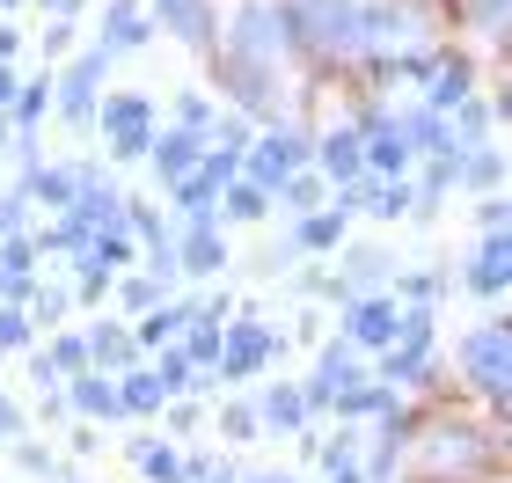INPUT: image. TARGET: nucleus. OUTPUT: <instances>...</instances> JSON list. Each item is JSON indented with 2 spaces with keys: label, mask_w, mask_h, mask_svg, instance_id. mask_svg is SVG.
<instances>
[{
  "label": "nucleus",
  "mask_w": 512,
  "mask_h": 483,
  "mask_svg": "<svg viewBox=\"0 0 512 483\" xmlns=\"http://www.w3.org/2000/svg\"><path fill=\"white\" fill-rule=\"evenodd\" d=\"M461 374H469L491 403H505V322H483V330L461 337Z\"/></svg>",
  "instance_id": "obj_2"
},
{
  "label": "nucleus",
  "mask_w": 512,
  "mask_h": 483,
  "mask_svg": "<svg viewBox=\"0 0 512 483\" xmlns=\"http://www.w3.org/2000/svg\"><path fill=\"white\" fill-rule=\"evenodd\" d=\"M183 330H191V308H161V315H147V330H139V337H147V344H169V337H183Z\"/></svg>",
  "instance_id": "obj_27"
},
{
  "label": "nucleus",
  "mask_w": 512,
  "mask_h": 483,
  "mask_svg": "<svg viewBox=\"0 0 512 483\" xmlns=\"http://www.w3.org/2000/svg\"><path fill=\"white\" fill-rule=\"evenodd\" d=\"M8 52H15V30H0V66H8Z\"/></svg>",
  "instance_id": "obj_38"
},
{
  "label": "nucleus",
  "mask_w": 512,
  "mask_h": 483,
  "mask_svg": "<svg viewBox=\"0 0 512 483\" xmlns=\"http://www.w3.org/2000/svg\"><path fill=\"white\" fill-rule=\"evenodd\" d=\"M505 271H512V242H505V227H491V242L461 264V286L483 293V301H498V293H505Z\"/></svg>",
  "instance_id": "obj_9"
},
{
  "label": "nucleus",
  "mask_w": 512,
  "mask_h": 483,
  "mask_svg": "<svg viewBox=\"0 0 512 483\" xmlns=\"http://www.w3.org/2000/svg\"><path fill=\"white\" fill-rule=\"evenodd\" d=\"M395 330H403V308L395 301H381V293H366V301H352V322H344V337L359 344H395Z\"/></svg>",
  "instance_id": "obj_11"
},
{
  "label": "nucleus",
  "mask_w": 512,
  "mask_h": 483,
  "mask_svg": "<svg viewBox=\"0 0 512 483\" xmlns=\"http://www.w3.org/2000/svg\"><path fill=\"white\" fill-rule=\"evenodd\" d=\"M103 125H110V154H118V161H139V154H147V140H154V103H147V96H110Z\"/></svg>",
  "instance_id": "obj_4"
},
{
  "label": "nucleus",
  "mask_w": 512,
  "mask_h": 483,
  "mask_svg": "<svg viewBox=\"0 0 512 483\" xmlns=\"http://www.w3.org/2000/svg\"><path fill=\"white\" fill-rule=\"evenodd\" d=\"M278 352V337L264 330V322H227V330H220V359H213V374H256V366H264Z\"/></svg>",
  "instance_id": "obj_5"
},
{
  "label": "nucleus",
  "mask_w": 512,
  "mask_h": 483,
  "mask_svg": "<svg viewBox=\"0 0 512 483\" xmlns=\"http://www.w3.org/2000/svg\"><path fill=\"white\" fill-rule=\"evenodd\" d=\"M278 191H286V205H293V213H308V205L322 198V176H286Z\"/></svg>",
  "instance_id": "obj_29"
},
{
  "label": "nucleus",
  "mask_w": 512,
  "mask_h": 483,
  "mask_svg": "<svg viewBox=\"0 0 512 483\" xmlns=\"http://www.w3.org/2000/svg\"><path fill=\"white\" fill-rule=\"evenodd\" d=\"M220 425H227V440H249V432H256V410H220Z\"/></svg>",
  "instance_id": "obj_32"
},
{
  "label": "nucleus",
  "mask_w": 512,
  "mask_h": 483,
  "mask_svg": "<svg viewBox=\"0 0 512 483\" xmlns=\"http://www.w3.org/2000/svg\"><path fill=\"white\" fill-rule=\"evenodd\" d=\"M359 374H366V366H359V344H352V337H337L330 352H322V374L300 388V396H308V403H337L344 388H359Z\"/></svg>",
  "instance_id": "obj_7"
},
{
  "label": "nucleus",
  "mask_w": 512,
  "mask_h": 483,
  "mask_svg": "<svg viewBox=\"0 0 512 483\" xmlns=\"http://www.w3.org/2000/svg\"><path fill=\"white\" fill-rule=\"evenodd\" d=\"M8 103H15V74L0 66V110H8Z\"/></svg>",
  "instance_id": "obj_36"
},
{
  "label": "nucleus",
  "mask_w": 512,
  "mask_h": 483,
  "mask_svg": "<svg viewBox=\"0 0 512 483\" xmlns=\"http://www.w3.org/2000/svg\"><path fill=\"white\" fill-rule=\"evenodd\" d=\"M300 418H308V396L300 388H264V410H256V425H271V432H300Z\"/></svg>",
  "instance_id": "obj_17"
},
{
  "label": "nucleus",
  "mask_w": 512,
  "mask_h": 483,
  "mask_svg": "<svg viewBox=\"0 0 512 483\" xmlns=\"http://www.w3.org/2000/svg\"><path fill=\"white\" fill-rule=\"evenodd\" d=\"M476 22L498 37V30H505V0H476Z\"/></svg>",
  "instance_id": "obj_33"
},
{
  "label": "nucleus",
  "mask_w": 512,
  "mask_h": 483,
  "mask_svg": "<svg viewBox=\"0 0 512 483\" xmlns=\"http://www.w3.org/2000/svg\"><path fill=\"white\" fill-rule=\"evenodd\" d=\"M8 140H15V125H8V118H0V147H8Z\"/></svg>",
  "instance_id": "obj_40"
},
{
  "label": "nucleus",
  "mask_w": 512,
  "mask_h": 483,
  "mask_svg": "<svg viewBox=\"0 0 512 483\" xmlns=\"http://www.w3.org/2000/svg\"><path fill=\"white\" fill-rule=\"evenodd\" d=\"M154 293H161V279H132V286H125V301H132V308H147Z\"/></svg>",
  "instance_id": "obj_34"
},
{
  "label": "nucleus",
  "mask_w": 512,
  "mask_h": 483,
  "mask_svg": "<svg viewBox=\"0 0 512 483\" xmlns=\"http://www.w3.org/2000/svg\"><path fill=\"white\" fill-rule=\"evenodd\" d=\"M88 359H103L110 374H125L132 366V337L118 330V322H96V330H88Z\"/></svg>",
  "instance_id": "obj_20"
},
{
  "label": "nucleus",
  "mask_w": 512,
  "mask_h": 483,
  "mask_svg": "<svg viewBox=\"0 0 512 483\" xmlns=\"http://www.w3.org/2000/svg\"><path fill=\"white\" fill-rule=\"evenodd\" d=\"M154 381H161V396H183V388L198 381V366L183 359V352H161V366H154Z\"/></svg>",
  "instance_id": "obj_25"
},
{
  "label": "nucleus",
  "mask_w": 512,
  "mask_h": 483,
  "mask_svg": "<svg viewBox=\"0 0 512 483\" xmlns=\"http://www.w3.org/2000/svg\"><path fill=\"white\" fill-rule=\"evenodd\" d=\"M388 403H395L388 388H344V396H337L344 418H374V410H388Z\"/></svg>",
  "instance_id": "obj_26"
},
{
  "label": "nucleus",
  "mask_w": 512,
  "mask_h": 483,
  "mask_svg": "<svg viewBox=\"0 0 512 483\" xmlns=\"http://www.w3.org/2000/svg\"><path fill=\"white\" fill-rule=\"evenodd\" d=\"M425 359H432V315L410 308V322L395 330L388 359H381V374H388V381H417V374H425Z\"/></svg>",
  "instance_id": "obj_6"
},
{
  "label": "nucleus",
  "mask_w": 512,
  "mask_h": 483,
  "mask_svg": "<svg viewBox=\"0 0 512 483\" xmlns=\"http://www.w3.org/2000/svg\"><path fill=\"white\" fill-rule=\"evenodd\" d=\"M15 425H22V418H15V403H8V396H0V432H15Z\"/></svg>",
  "instance_id": "obj_37"
},
{
  "label": "nucleus",
  "mask_w": 512,
  "mask_h": 483,
  "mask_svg": "<svg viewBox=\"0 0 512 483\" xmlns=\"http://www.w3.org/2000/svg\"><path fill=\"white\" fill-rule=\"evenodd\" d=\"M293 22L286 8H242L235 22H227V37H220V59H227V81H235V96L249 110H278L286 103V52H293Z\"/></svg>",
  "instance_id": "obj_1"
},
{
  "label": "nucleus",
  "mask_w": 512,
  "mask_h": 483,
  "mask_svg": "<svg viewBox=\"0 0 512 483\" xmlns=\"http://www.w3.org/2000/svg\"><path fill=\"white\" fill-rule=\"evenodd\" d=\"M359 154H366V161H374V169H381V176H403L417 147L403 140V125H374V132H359Z\"/></svg>",
  "instance_id": "obj_13"
},
{
  "label": "nucleus",
  "mask_w": 512,
  "mask_h": 483,
  "mask_svg": "<svg viewBox=\"0 0 512 483\" xmlns=\"http://www.w3.org/2000/svg\"><path fill=\"white\" fill-rule=\"evenodd\" d=\"M256 483H286V476H256Z\"/></svg>",
  "instance_id": "obj_41"
},
{
  "label": "nucleus",
  "mask_w": 512,
  "mask_h": 483,
  "mask_svg": "<svg viewBox=\"0 0 512 483\" xmlns=\"http://www.w3.org/2000/svg\"><path fill=\"white\" fill-rule=\"evenodd\" d=\"M154 15L169 22L183 44H213V22H205V0H154Z\"/></svg>",
  "instance_id": "obj_16"
},
{
  "label": "nucleus",
  "mask_w": 512,
  "mask_h": 483,
  "mask_svg": "<svg viewBox=\"0 0 512 483\" xmlns=\"http://www.w3.org/2000/svg\"><path fill=\"white\" fill-rule=\"evenodd\" d=\"M15 344H30V322H22L15 308H0V352H15Z\"/></svg>",
  "instance_id": "obj_30"
},
{
  "label": "nucleus",
  "mask_w": 512,
  "mask_h": 483,
  "mask_svg": "<svg viewBox=\"0 0 512 483\" xmlns=\"http://www.w3.org/2000/svg\"><path fill=\"white\" fill-rule=\"evenodd\" d=\"M469 96H476V81H469V66H439V81H432V118L439 110H469Z\"/></svg>",
  "instance_id": "obj_21"
},
{
  "label": "nucleus",
  "mask_w": 512,
  "mask_h": 483,
  "mask_svg": "<svg viewBox=\"0 0 512 483\" xmlns=\"http://www.w3.org/2000/svg\"><path fill=\"white\" fill-rule=\"evenodd\" d=\"M139 469H147V483H191V462L176 447H139Z\"/></svg>",
  "instance_id": "obj_22"
},
{
  "label": "nucleus",
  "mask_w": 512,
  "mask_h": 483,
  "mask_svg": "<svg viewBox=\"0 0 512 483\" xmlns=\"http://www.w3.org/2000/svg\"><path fill=\"white\" fill-rule=\"evenodd\" d=\"M132 44H147V8L110 0V15H103V52H132Z\"/></svg>",
  "instance_id": "obj_14"
},
{
  "label": "nucleus",
  "mask_w": 512,
  "mask_h": 483,
  "mask_svg": "<svg viewBox=\"0 0 512 483\" xmlns=\"http://www.w3.org/2000/svg\"><path fill=\"white\" fill-rule=\"evenodd\" d=\"M337 483H359V469H352V462H344V469H337Z\"/></svg>",
  "instance_id": "obj_39"
},
{
  "label": "nucleus",
  "mask_w": 512,
  "mask_h": 483,
  "mask_svg": "<svg viewBox=\"0 0 512 483\" xmlns=\"http://www.w3.org/2000/svg\"><path fill=\"white\" fill-rule=\"evenodd\" d=\"M103 66H110V52L96 44V52H81L74 66H66V81H59V110L74 125H88V110H96V81H103Z\"/></svg>",
  "instance_id": "obj_8"
},
{
  "label": "nucleus",
  "mask_w": 512,
  "mask_h": 483,
  "mask_svg": "<svg viewBox=\"0 0 512 483\" xmlns=\"http://www.w3.org/2000/svg\"><path fill=\"white\" fill-rule=\"evenodd\" d=\"M322 169H330L337 183H344V176L359 183V169H366V154H359V132H352V125H337L330 140H322Z\"/></svg>",
  "instance_id": "obj_18"
},
{
  "label": "nucleus",
  "mask_w": 512,
  "mask_h": 483,
  "mask_svg": "<svg viewBox=\"0 0 512 483\" xmlns=\"http://www.w3.org/2000/svg\"><path fill=\"white\" fill-rule=\"evenodd\" d=\"M169 396H161V381H154V366H125V381H118V410H161Z\"/></svg>",
  "instance_id": "obj_19"
},
{
  "label": "nucleus",
  "mask_w": 512,
  "mask_h": 483,
  "mask_svg": "<svg viewBox=\"0 0 512 483\" xmlns=\"http://www.w3.org/2000/svg\"><path fill=\"white\" fill-rule=\"evenodd\" d=\"M74 403L88 410V418H118V388H110L103 374H81L74 381Z\"/></svg>",
  "instance_id": "obj_23"
},
{
  "label": "nucleus",
  "mask_w": 512,
  "mask_h": 483,
  "mask_svg": "<svg viewBox=\"0 0 512 483\" xmlns=\"http://www.w3.org/2000/svg\"><path fill=\"white\" fill-rule=\"evenodd\" d=\"M22 227V198H0V235H15Z\"/></svg>",
  "instance_id": "obj_35"
},
{
  "label": "nucleus",
  "mask_w": 512,
  "mask_h": 483,
  "mask_svg": "<svg viewBox=\"0 0 512 483\" xmlns=\"http://www.w3.org/2000/svg\"><path fill=\"white\" fill-rule=\"evenodd\" d=\"M220 205H227V220H256V213L271 205V191H256V183H227Z\"/></svg>",
  "instance_id": "obj_24"
},
{
  "label": "nucleus",
  "mask_w": 512,
  "mask_h": 483,
  "mask_svg": "<svg viewBox=\"0 0 512 483\" xmlns=\"http://www.w3.org/2000/svg\"><path fill=\"white\" fill-rule=\"evenodd\" d=\"M81 183H88V169H44V161H30V176H22V198H37V205H74Z\"/></svg>",
  "instance_id": "obj_12"
},
{
  "label": "nucleus",
  "mask_w": 512,
  "mask_h": 483,
  "mask_svg": "<svg viewBox=\"0 0 512 483\" xmlns=\"http://www.w3.org/2000/svg\"><path fill=\"white\" fill-rule=\"evenodd\" d=\"M315 147L300 140V132H264V140L249 147V176L242 183H256V191H278L286 176H300V161H308Z\"/></svg>",
  "instance_id": "obj_3"
},
{
  "label": "nucleus",
  "mask_w": 512,
  "mask_h": 483,
  "mask_svg": "<svg viewBox=\"0 0 512 483\" xmlns=\"http://www.w3.org/2000/svg\"><path fill=\"white\" fill-rule=\"evenodd\" d=\"M220 264H227L220 227H213V220H198L191 235H183V257H176V271H220Z\"/></svg>",
  "instance_id": "obj_15"
},
{
  "label": "nucleus",
  "mask_w": 512,
  "mask_h": 483,
  "mask_svg": "<svg viewBox=\"0 0 512 483\" xmlns=\"http://www.w3.org/2000/svg\"><path fill=\"white\" fill-rule=\"evenodd\" d=\"M498 169H505L498 147H491V154H476V161H461V176H476V183H498Z\"/></svg>",
  "instance_id": "obj_31"
},
{
  "label": "nucleus",
  "mask_w": 512,
  "mask_h": 483,
  "mask_svg": "<svg viewBox=\"0 0 512 483\" xmlns=\"http://www.w3.org/2000/svg\"><path fill=\"white\" fill-rule=\"evenodd\" d=\"M337 235H344V213H330V220H300L293 249H322V242H337Z\"/></svg>",
  "instance_id": "obj_28"
},
{
  "label": "nucleus",
  "mask_w": 512,
  "mask_h": 483,
  "mask_svg": "<svg viewBox=\"0 0 512 483\" xmlns=\"http://www.w3.org/2000/svg\"><path fill=\"white\" fill-rule=\"evenodd\" d=\"M147 161L161 183H183L205 161V132H161V140H147Z\"/></svg>",
  "instance_id": "obj_10"
}]
</instances>
